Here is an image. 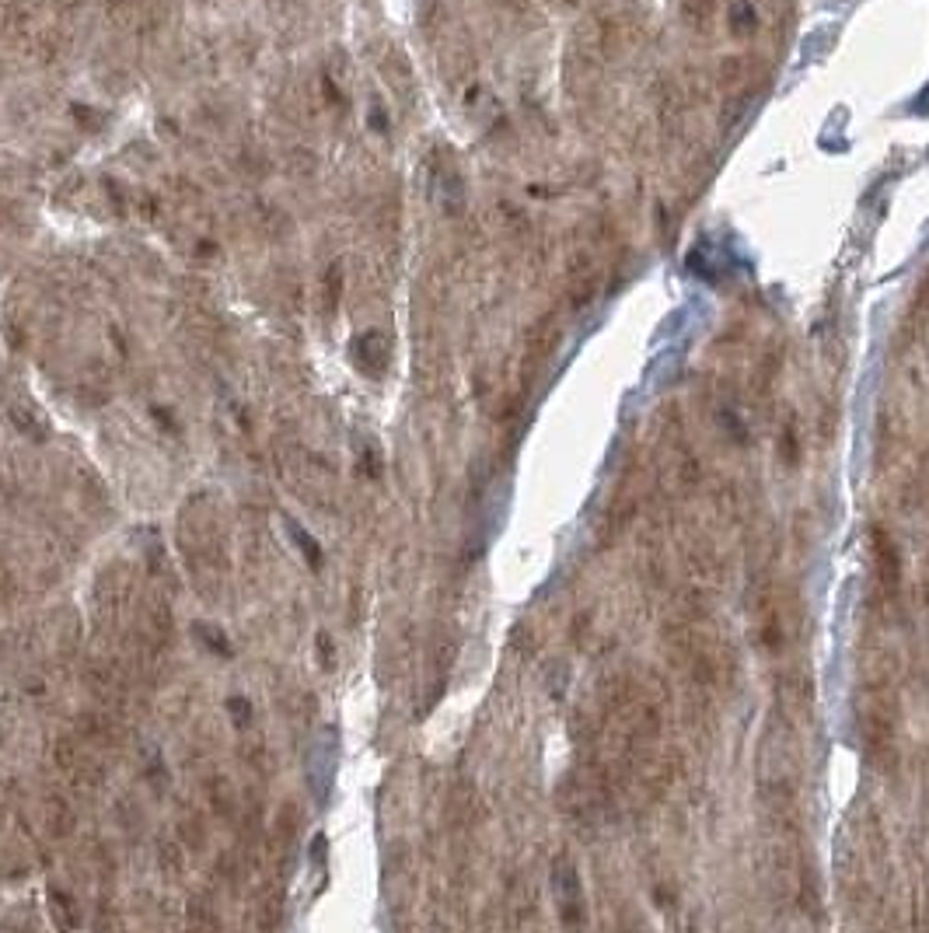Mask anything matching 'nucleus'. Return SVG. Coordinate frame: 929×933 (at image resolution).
I'll list each match as a JSON object with an SVG mask.
<instances>
[{
  "instance_id": "1",
  "label": "nucleus",
  "mask_w": 929,
  "mask_h": 933,
  "mask_svg": "<svg viewBox=\"0 0 929 933\" xmlns=\"http://www.w3.org/2000/svg\"><path fill=\"white\" fill-rule=\"evenodd\" d=\"M179 549L186 560L193 584L207 602L221 595L224 574H228V546H224L221 507L210 493H196L186 500L179 514Z\"/></svg>"
},
{
  "instance_id": "2",
  "label": "nucleus",
  "mask_w": 929,
  "mask_h": 933,
  "mask_svg": "<svg viewBox=\"0 0 929 933\" xmlns=\"http://www.w3.org/2000/svg\"><path fill=\"white\" fill-rule=\"evenodd\" d=\"M856 724L877 769H891L898 762V727H902V699L891 678H863L856 696Z\"/></svg>"
},
{
  "instance_id": "3",
  "label": "nucleus",
  "mask_w": 929,
  "mask_h": 933,
  "mask_svg": "<svg viewBox=\"0 0 929 933\" xmlns=\"http://www.w3.org/2000/svg\"><path fill=\"white\" fill-rule=\"evenodd\" d=\"M751 633L772 657H790L804 636V609L790 584L765 581L751 591Z\"/></svg>"
},
{
  "instance_id": "4",
  "label": "nucleus",
  "mask_w": 929,
  "mask_h": 933,
  "mask_svg": "<svg viewBox=\"0 0 929 933\" xmlns=\"http://www.w3.org/2000/svg\"><path fill=\"white\" fill-rule=\"evenodd\" d=\"M98 745H91L88 738L81 734H63L53 748V762L60 769V776L70 783L74 790H98L105 783V762L98 759L95 752Z\"/></svg>"
},
{
  "instance_id": "5",
  "label": "nucleus",
  "mask_w": 929,
  "mask_h": 933,
  "mask_svg": "<svg viewBox=\"0 0 929 933\" xmlns=\"http://www.w3.org/2000/svg\"><path fill=\"white\" fill-rule=\"evenodd\" d=\"M133 602H137V588H133V577L126 567H105L95 581V622L102 629H119L123 622H130Z\"/></svg>"
},
{
  "instance_id": "6",
  "label": "nucleus",
  "mask_w": 929,
  "mask_h": 933,
  "mask_svg": "<svg viewBox=\"0 0 929 933\" xmlns=\"http://www.w3.org/2000/svg\"><path fill=\"white\" fill-rule=\"evenodd\" d=\"M870 567H874V588L881 605H895L902 591V553L888 528H870Z\"/></svg>"
},
{
  "instance_id": "7",
  "label": "nucleus",
  "mask_w": 929,
  "mask_h": 933,
  "mask_svg": "<svg viewBox=\"0 0 929 933\" xmlns=\"http://www.w3.org/2000/svg\"><path fill=\"white\" fill-rule=\"evenodd\" d=\"M88 689L98 699V706L109 713H119L130 699V671L119 661H91L88 664Z\"/></svg>"
},
{
  "instance_id": "8",
  "label": "nucleus",
  "mask_w": 929,
  "mask_h": 933,
  "mask_svg": "<svg viewBox=\"0 0 929 933\" xmlns=\"http://www.w3.org/2000/svg\"><path fill=\"white\" fill-rule=\"evenodd\" d=\"M552 892H556V902H559V913H563L566 923H584L587 909H584V888H580V874H577V864H573L566 853H559L556 860H552Z\"/></svg>"
},
{
  "instance_id": "9",
  "label": "nucleus",
  "mask_w": 929,
  "mask_h": 933,
  "mask_svg": "<svg viewBox=\"0 0 929 933\" xmlns=\"http://www.w3.org/2000/svg\"><path fill=\"white\" fill-rule=\"evenodd\" d=\"M350 357H353V364H357L360 371L367 374V378H381V374L388 371V364H392V346H388L385 332L367 329V332H360V336L353 339Z\"/></svg>"
},
{
  "instance_id": "10",
  "label": "nucleus",
  "mask_w": 929,
  "mask_h": 933,
  "mask_svg": "<svg viewBox=\"0 0 929 933\" xmlns=\"http://www.w3.org/2000/svg\"><path fill=\"white\" fill-rule=\"evenodd\" d=\"M755 74H758V60L755 53H730L720 60V84L723 91H734V95H741L748 84H755Z\"/></svg>"
},
{
  "instance_id": "11",
  "label": "nucleus",
  "mask_w": 929,
  "mask_h": 933,
  "mask_svg": "<svg viewBox=\"0 0 929 933\" xmlns=\"http://www.w3.org/2000/svg\"><path fill=\"white\" fill-rule=\"evenodd\" d=\"M727 28H730V35H734V39L751 42L758 32H762V14H758V7L751 4V0H730Z\"/></svg>"
},
{
  "instance_id": "12",
  "label": "nucleus",
  "mask_w": 929,
  "mask_h": 933,
  "mask_svg": "<svg viewBox=\"0 0 929 933\" xmlns=\"http://www.w3.org/2000/svg\"><path fill=\"white\" fill-rule=\"evenodd\" d=\"M7 413H11L14 427L21 430V434H28L32 441H46V416L35 409L32 399H14L7 402Z\"/></svg>"
},
{
  "instance_id": "13",
  "label": "nucleus",
  "mask_w": 929,
  "mask_h": 933,
  "mask_svg": "<svg viewBox=\"0 0 929 933\" xmlns=\"http://www.w3.org/2000/svg\"><path fill=\"white\" fill-rule=\"evenodd\" d=\"M179 836H182V846L193 853H200L203 846H207V825H203L200 811H186V815H182Z\"/></svg>"
},
{
  "instance_id": "14",
  "label": "nucleus",
  "mask_w": 929,
  "mask_h": 933,
  "mask_svg": "<svg viewBox=\"0 0 929 933\" xmlns=\"http://www.w3.org/2000/svg\"><path fill=\"white\" fill-rule=\"evenodd\" d=\"M46 825H49V832H53L56 839L67 836V832L74 829V811L67 808V801H63V797H49V801H46Z\"/></svg>"
},
{
  "instance_id": "15",
  "label": "nucleus",
  "mask_w": 929,
  "mask_h": 933,
  "mask_svg": "<svg viewBox=\"0 0 929 933\" xmlns=\"http://www.w3.org/2000/svg\"><path fill=\"white\" fill-rule=\"evenodd\" d=\"M158 864H161V871H165V878L179 881L182 871H186V846H182V843H172V839H168V843H161Z\"/></svg>"
},
{
  "instance_id": "16",
  "label": "nucleus",
  "mask_w": 929,
  "mask_h": 933,
  "mask_svg": "<svg viewBox=\"0 0 929 933\" xmlns=\"http://www.w3.org/2000/svg\"><path fill=\"white\" fill-rule=\"evenodd\" d=\"M339 294H343V270L332 263L329 270H325V280H322V315H336Z\"/></svg>"
},
{
  "instance_id": "17",
  "label": "nucleus",
  "mask_w": 929,
  "mask_h": 933,
  "mask_svg": "<svg viewBox=\"0 0 929 933\" xmlns=\"http://www.w3.org/2000/svg\"><path fill=\"white\" fill-rule=\"evenodd\" d=\"M283 525H287V532H290V539H294V546H297V549H301V553H304V560H308V563H311V567H315V570L322 567V549L315 546V539H311V535L304 532V528L297 525L294 518H283Z\"/></svg>"
},
{
  "instance_id": "18",
  "label": "nucleus",
  "mask_w": 929,
  "mask_h": 933,
  "mask_svg": "<svg viewBox=\"0 0 929 933\" xmlns=\"http://www.w3.org/2000/svg\"><path fill=\"white\" fill-rule=\"evenodd\" d=\"M49 906H53V916L56 923H60L63 930H74L77 923V909H74V899H70L67 892H60V888H49Z\"/></svg>"
},
{
  "instance_id": "19",
  "label": "nucleus",
  "mask_w": 929,
  "mask_h": 933,
  "mask_svg": "<svg viewBox=\"0 0 929 933\" xmlns=\"http://www.w3.org/2000/svg\"><path fill=\"white\" fill-rule=\"evenodd\" d=\"M207 790H210V804H214V815L228 818V815H231V808H234L231 783L224 780V776H210V780H207Z\"/></svg>"
},
{
  "instance_id": "20",
  "label": "nucleus",
  "mask_w": 929,
  "mask_h": 933,
  "mask_svg": "<svg viewBox=\"0 0 929 933\" xmlns=\"http://www.w3.org/2000/svg\"><path fill=\"white\" fill-rule=\"evenodd\" d=\"M189 923H193V927L217 930V927H221V916L214 913V906H210L207 899H193V902H189Z\"/></svg>"
},
{
  "instance_id": "21",
  "label": "nucleus",
  "mask_w": 929,
  "mask_h": 933,
  "mask_svg": "<svg viewBox=\"0 0 929 933\" xmlns=\"http://www.w3.org/2000/svg\"><path fill=\"white\" fill-rule=\"evenodd\" d=\"M228 710H231L234 727H238V731H245V727H248V720H252V706H248V699L231 696V699H228Z\"/></svg>"
},
{
  "instance_id": "22",
  "label": "nucleus",
  "mask_w": 929,
  "mask_h": 933,
  "mask_svg": "<svg viewBox=\"0 0 929 933\" xmlns=\"http://www.w3.org/2000/svg\"><path fill=\"white\" fill-rule=\"evenodd\" d=\"M200 636L210 643V650H217L221 657H231V643H228V636H224V633H214L210 626H200Z\"/></svg>"
},
{
  "instance_id": "23",
  "label": "nucleus",
  "mask_w": 929,
  "mask_h": 933,
  "mask_svg": "<svg viewBox=\"0 0 929 933\" xmlns=\"http://www.w3.org/2000/svg\"><path fill=\"white\" fill-rule=\"evenodd\" d=\"M318 661H322V668H332V647H329V633H318Z\"/></svg>"
},
{
  "instance_id": "24",
  "label": "nucleus",
  "mask_w": 929,
  "mask_h": 933,
  "mask_svg": "<svg viewBox=\"0 0 929 933\" xmlns=\"http://www.w3.org/2000/svg\"><path fill=\"white\" fill-rule=\"evenodd\" d=\"M371 126H374L378 133L388 130V119H385V109H381V105H374V109H371Z\"/></svg>"
},
{
  "instance_id": "25",
  "label": "nucleus",
  "mask_w": 929,
  "mask_h": 933,
  "mask_svg": "<svg viewBox=\"0 0 929 933\" xmlns=\"http://www.w3.org/2000/svg\"><path fill=\"white\" fill-rule=\"evenodd\" d=\"M926 609H929V584H926Z\"/></svg>"
},
{
  "instance_id": "26",
  "label": "nucleus",
  "mask_w": 929,
  "mask_h": 933,
  "mask_svg": "<svg viewBox=\"0 0 929 933\" xmlns=\"http://www.w3.org/2000/svg\"><path fill=\"white\" fill-rule=\"evenodd\" d=\"M559 4H577V0H559Z\"/></svg>"
}]
</instances>
